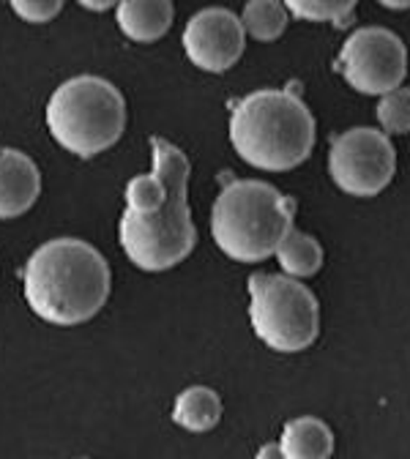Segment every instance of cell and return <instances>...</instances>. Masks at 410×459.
I'll return each instance as SVG.
<instances>
[{
	"label": "cell",
	"instance_id": "17",
	"mask_svg": "<svg viewBox=\"0 0 410 459\" xmlns=\"http://www.w3.org/2000/svg\"><path fill=\"white\" fill-rule=\"evenodd\" d=\"M378 121L388 134L410 132V88H397L378 101Z\"/></svg>",
	"mask_w": 410,
	"mask_h": 459
},
{
	"label": "cell",
	"instance_id": "3",
	"mask_svg": "<svg viewBox=\"0 0 410 459\" xmlns=\"http://www.w3.org/2000/svg\"><path fill=\"white\" fill-rule=\"evenodd\" d=\"M296 200L266 181H224L211 208L214 244L239 263L268 260L292 230Z\"/></svg>",
	"mask_w": 410,
	"mask_h": 459
},
{
	"label": "cell",
	"instance_id": "21",
	"mask_svg": "<svg viewBox=\"0 0 410 459\" xmlns=\"http://www.w3.org/2000/svg\"><path fill=\"white\" fill-rule=\"evenodd\" d=\"M383 6L386 9H410L407 0H383Z\"/></svg>",
	"mask_w": 410,
	"mask_h": 459
},
{
	"label": "cell",
	"instance_id": "4",
	"mask_svg": "<svg viewBox=\"0 0 410 459\" xmlns=\"http://www.w3.org/2000/svg\"><path fill=\"white\" fill-rule=\"evenodd\" d=\"M47 126L69 153L99 156L126 132V99L104 77H72L49 96Z\"/></svg>",
	"mask_w": 410,
	"mask_h": 459
},
{
	"label": "cell",
	"instance_id": "9",
	"mask_svg": "<svg viewBox=\"0 0 410 459\" xmlns=\"http://www.w3.org/2000/svg\"><path fill=\"white\" fill-rule=\"evenodd\" d=\"M247 44V30L241 17L230 9L214 6L197 12L184 30V52L189 61L211 74H224L239 64Z\"/></svg>",
	"mask_w": 410,
	"mask_h": 459
},
{
	"label": "cell",
	"instance_id": "12",
	"mask_svg": "<svg viewBox=\"0 0 410 459\" xmlns=\"http://www.w3.org/2000/svg\"><path fill=\"white\" fill-rule=\"evenodd\" d=\"M282 454L284 459H331L334 454V435L328 424L315 416L292 419L282 432Z\"/></svg>",
	"mask_w": 410,
	"mask_h": 459
},
{
	"label": "cell",
	"instance_id": "11",
	"mask_svg": "<svg viewBox=\"0 0 410 459\" xmlns=\"http://www.w3.org/2000/svg\"><path fill=\"white\" fill-rule=\"evenodd\" d=\"M115 14H118V28L124 30V36L140 44L161 39L175 17L172 4H167V0H124Z\"/></svg>",
	"mask_w": 410,
	"mask_h": 459
},
{
	"label": "cell",
	"instance_id": "20",
	"mask_svg": "<svg viewBox=\"0 0 410 459\" xmlns=\"http://www.w3.org/2000/svg\"><path fill=\"white\" fill-rule=\"evenodd\" d=\"M83 9H91V12H107V9H112V0H83Z\"/></svg>",
	"mask_w": 410,
	"mask_h": 459
},
{
	"label": "cell",
	"instance_id": "10",
	"mask_svg": "<svg viewBox=\"0 0 410 459\" xmlns=\"http://www.w3.org/2000/svg\"><path fill=\"white\" fill-rule=\"evenodd\" d=\"M39 195L41 172L36 161L17 148H0V219L28 213Z\"/></svg>",
	"mask_w": 410,
	"mask_h": 459
},
{
	"label": "cell",
	"instance_id": "1",
	"mask_svg": "<svg viewBox=\"0 0 410 459\" xmlns=\"http://www.w3.org/2000/svg\"><path fill=\"white\" fill-rule=\"evenodd\" d=\"M28 307L52 325H80L96 317L112 287L104 255L83 238H52L22 268Z\"/></svg>",
	"mask_w": 410,
	"mask_h": 459
},
{
	"label": "cell",
	"instance_id": "2",
	"mask_svg": "<svg viewBox=\"0 0 410 459\" xmlns=\"http://www.w3.org/2000/svg\"><path fill=\"white\" fill-rule=\"evenodd\" d=\"M230 143L247 164L266 172L307 161L315 148V118L299 96V82L244 96L230 115Z\"/></svg>",
	"mask_w": 410,
	"mask_h": 459
},
{
	"label": "cell",
	"instance_id": "5",
	"mask_svg": "<svg viewBox=\"0 0 410 459\" xmlns=\"http://www.w3.org/2000/svg\"><path fill=\"white\" fill-rule=\"evenodd\" d=\"M249 320L276 353H301L320 333V304L310 287L282 273L249 276Z\"/></svg>",
	"mask_w": 410,
	"mask_h": 459
},
{
	"label": "cell",
	"instance_id": "19",
	"mask_svg": "<svg viewBox=\"0 0 410 459\" xmlns=\"http://www.w3.org/2000/svg\"><path fill=\"white\" fill-rule=\"evenodd\" d=\"M257 459H284L282 446H279V443H268V446H263V448L257 451Z\"/></svg>",
	"mask_w": 410,
	"mask_h": 459
},
{
	"label": "cell",
	"instance_id": "14",
	"mask_svg": "<svg viewBox=\"0 0 410 459\" xmlns=\"http://www.w3.org/2000/svg\"><path fill=\"white\" fill-rule=\"evenodd\" d=\"M276 260L282 265V271L292 279H307L315 276L323 268V247L318 238H312L310 233H301V230L292 227L290 233L282 238V244L276 247Z\"/></svg>",
	"mask_w": 410,
	"mask_h": 459
},
{
	"label": "cell",
	"instance_id": "18",
	"mask_svg": "<svg viewBox=\"0 0 410 459\" xmlns=\"http://www.w3.org/2000/svg\"><path fill=\"white\" fill-rule=\"evenodd\" d=\"M12 9L25 22H49L55 14H61V0H12Z\"/></svg>",
	"mask_w": 410,
	"mask_h": 459
},
{
	"label": "cell",
	"instance_id": "16",
	"mask_svg": "<svg viewBox=\"0 0 410 459\" xmlns=\"http://www.w3.org/2000/svg\"><path fill=\"white\" fill-rule=\"evenodd\" d=\"M284 9L310 22H334V28H347L350 17L356 12L353 0H287Z\"/></svg>",
	"mask_w": 410,
	"mask_h": 459
},
{
	"label": "cell",
	"instance_id": "6",
	"mask_svg": "<svg viewBox=\"0 0 410 459\" xmlns=\"http://www.w3.org/2000/svg\"><path fill=\"white\" fill-rule=\"evenodd\" d=\"M189 176L192 169L175 178L161 211L148 216L124 211L118 221V238L126 257L140 271H167L192 255L197 230L189 211Z\"/></svg>",
	"mask_w": 410,
	"mask_h": 459
},
{
	"label": "cell",
	"instance_id": "8",
	"mask_svg": "<svg viewBox=\"0 0 410 459\" xmlns=\"http://www.w3.org/2000/svg\"><path fill=\"white\" fill-rule=\"evenodd\" d=\"M339 72L345 82L367 96L397 91L407 74V49L386 28H359L339 49Z\"/></svg>",
	"mask_w": 410,
	"mask_h": 459
},
{
	"label": "cell",
	"instance_id": "15",
	"mask_svg": "<svg viewBox=\"0 0 410 459\" xmlns=\"http://www.w3.org/2000/svg\"><path fill=\"white\" fill-rule=\"evenodd\" d=\"M287 17H290V12L284 9V4H274V0H252V4L244 6L241 22L252 39L276 41L287 28Z\"/></svg>",
	"mask_w": 410,
	"mask_h": 459
},
{
	"label": "cell",
	"instance_id": "7",
	"mask_svg": "<svg viewBox=\"0 0 410 459\" xmlns=\"http://www.w3.org/2000/svg\"><path fill=\"white\" fill-rule=\"evenodd\" d=\"M397 169V151L388 137L370 126H356L331 140L328 172L334 184L350 197L380 195Z\"/></svg>",
	"mask_w": 410,
	"mask_h": 459
},
{
	"label": "cell",
	"instance_id": "13",
	"mask_svg": "<svg viewBox=\"0 0 410 459\" xmlns=\"http://www.w3.org/2000/svg\"><path fill=\"white\" fill-rule=\"evenodd\" d=\"M222 419V399L214 388L192 385L179 394L172 408V421L189 432H208Z\"/></svg>",
	"mask_w": 410,
	"mask_h": 459
}]
</instances>
